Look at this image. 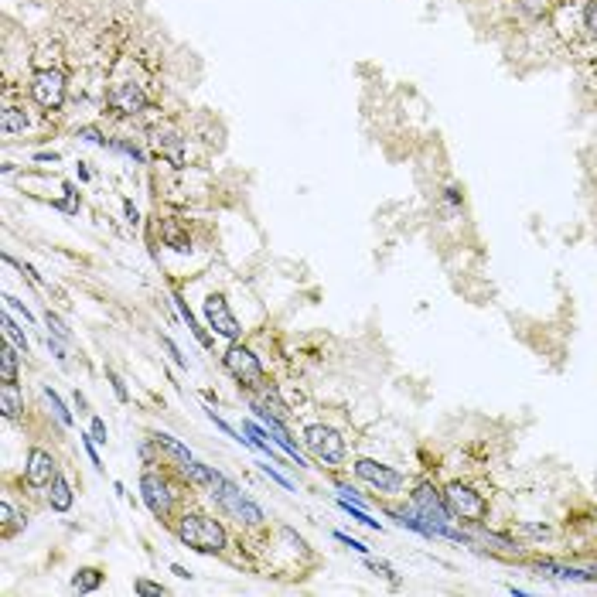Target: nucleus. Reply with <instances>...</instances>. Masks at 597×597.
Returning a JSON list of instances; mask_svg holds the SVG:
<instances>
[{
  "instance_id": "nucleus-9",
  "label": "nucleus",
  "mask_w": 597,
  "mask_h": 597,
  "mask_svg": "<svg viewBox=\"0 0 597 597\" xmlns=\"http://www.w3.org/2000/svg\"><path fill=\"white\" fill-rule=\"evenodd\" d=\"M151 147L160 158H167L174 167H185V133L174 123H160L151 130Z\"/></svg>"
},
{
  "instance_id": "nucleus-44",
  "label": "nucleus",
  "mask_w": 597,
  "mask_h": 597,
  "mask_svg": "<svg viewBox=\"0 0 597 597\" xmlns=\"http://www.w3.org/2000/svg\"><path fill=\"white\" fill-rule=\"evenodd\" d=\"M591 577H594V580H597V563H594V566H591Z\"/></svg>"
},
{
  "instance_id": "nucleus-18",
  "label": "nucleus",
  "mask_w": 597,
  "mask_h": 597,
  "mask_svg": "<svg viewBox=\"0 0 597 597\" xmlns=\"http://www.w3.org/2000/svg\"><path fill=\"white\" fill-rule=\"evenodd\" d=\"M17 352L21 348H14V345H7L0 352V382H7V386L17 382Z\"/></svg>"
},
{
  "instance_id": "nucleus-24",
  "label": "nucleus",
  "mask_w": 597,
  "mask_h": 597,
  "mask_svg": "<svg viewBox=\"0 0 597 597\" xmlns=\"http://www.w3.org/2000/svg\"><path fill=\"white\" fill-rule=\"evenodd\" d=\"M338 505H342V509H345L348 516L355 519V522H362V525H369V529H379V522H376V519L369 516V512H365V509H362L358 502H348V498H342V495H338Z\"/></svg>"
},
{
  "instance_id": "nucleus-8",
  "label": "nucleus",
  "mask_w": 597,
  "mask_h": 597,
  "mask_svg": "<svg viewBox=\"0 0 597 597\" xmlns=\"http://www.w3.org/2000/svg\"><path fill=\"white\" fill-rule=\"evenodd\" d=\"M205 321H208V328H212L215 335H222V338H229V342H236L239 331H242L236 314H233V308H229V301H226L222 294H208V297H205Z\"/></svg>"
},
{
  "instance_id": "nucleus-2",
  "label": "nucleus",
  "mask_w": 597,
  "mask_h": 597,
  "mask_svg": "<svg viewBox=\"0 0 597 597\" xmlns=\"http://www.w3.org/2000/svg\"><path fill=\"white\" fill-rule=\"evenodd\" d=\"M444 502H447L451 516L461 519V522H475L478 525V522L488 519V498L481 491H475V488L461 485V481H451L444 488Z\"/></svg>"
},
{
  "instance_id": "nucleus-5",
  "label": "nucleus",
  "mask_w": 597,
  "mask_h": 597,
  "mask_svg": "<svg viewBox=\"0 0 597 597\" xmlns=\"http://www.w3.org/2000/svg\"><path fill=\"white\" fill-rule=\"evenodd\" d=\"M222 362H226V369H229V376L236 379L242 389H260L263 382H267V376H263V365H260V358L253 355L246 345H229L226 348V355H222Z\"/></svg>"
},
{
  "instance_id": "nucleus-43",
  "label": "nucleus",
  "mask_w": 597,
  "mask_h": 597,
  "mask_svg": "<svg viewBox=\"0 0 597 597\" xmlns=\"http://www.w3.org/2000/svg\"><path fill=\"white\" fill-rule=\"evenodd\" d=\"M171 573H174V577H181V580H188V577H192V573H188L181 563H174V566H171Z\"/></svg>"
},
{
  "instance_id": "nucleus-33",
  "label": "nucleus",
  "mask_w": 597,
  "mask_h": 597,
  "mask_svg": "<svg viewBox=\"0 0 597 597\" xmlns=\"http://www.w3.org/2000/svg\"><path fill=\"white\" fill-rule=\"evenodd\" d=\"M106 379L113 382V393H117V399H119V403H126V399H130V393H126V382L119 379V376H117V372H113V369H106Z\"/></svg>"
},
{
  "instance_id": "nucleus-22",
  "label": "nucleus",
  "mask_w": 597,
  "mask_h": 597,
  "mask_svg": "<svg viewBox=\"0 0 597 597\" xmlns=\"http://www.w3.org/2000/svg\"><path fill=\"white\" fill-rule=\"evenodd\" d=\"M41 393H44V399L51 403V410H55V417H58V423H62V427H72V413H69V406L62 403V396H58V393H55L51 386H44Z\"/></svg>"
},
{
  "instance_id": "nucleus-38",
  "label": "nucleus",
  "mask_w": 597,
  "mask_h": 597,
  "mask_svg": "<svg viewBox=\"0 0 597 597\" xmlns=\"http://www.w3.org/2000/svg\"><path fill=\"white\" fill-rule=\"evenodd\" d=\"M133 591H137V594H164V587L154 584V580H137V584H133Z\"/></svg>"
},
{
  "instance_id": "nucleus-23",
  "label": "nucleus",
  "mask_w": 597,
  "mask_h": 597,
  "mask_svg": "<svg viewBox=\"0 0 597 597\" xmlns=\"http://www.w3.org/2000/svg\"><path fill=\"white\" fill-rule=\"evenodd\" d=\"M160 236L167 239V242H171V246H174L178 253H185V249H188V236H185V233L178 229V222H174V219H167V222L160 226Z\"/></svg>"
},
{
  "instance_id": "nucleus-35",
  "label": "nucleus",
  "mask_w": 597,
  "mask_h": 597,
  "mask_svg": "<svg viewBox=\"0 0 597 597\" xmlns=\"http://www.w3.org/2000/svg\"><path fill=\"white\" fill-rule=\"evenodd\" d=\"M82 437V447H85V454H89V461L96 464V468H103V461H99V454H96V440H92V434H79Z\"/></svg>"
},
{
  "instance_id": "nucleus-39",
  "label": "nucleus",
  "mask_w": 597,
  "mask_h": 597,
  "mask_svg": "<svg viewBox=\"0 0 597 597\" xmlns=\"http://www.w3.org/2000/svg\"><path fill=\"white\" fill-rule=\"evenodd\" d=\"M48 352H51V355L58 358V362H62V365H65V348H62V338H55V335H48Z\"/></svg>"
},
{
  "instance_id": "nucleus-41",
  "label": "nucleus",
  "mask_w": 597,
  "mask_h": 597,
  "mask_svg": "<svg viewBox=\"0 0 597 597\" xmlns=\"http://www.w3.org/2000/svg\"><path fill=\"white\" fill-rule=\"evenodd\" d=\"M522 532H529V536H546L550 529H546V525H522Z\"/></svg>"
},
{
  "instance_id": "nucleus-37",
  "label": "nucleus",
  "mask_w": 597,
  "mask_h": 597,
  "mask_svg": "<svg viewBox=\"0 0 597 597\" xmlns=\"http://www.w3.org/2000/svg\"><path fill=\"white\" fill-rule=\"evenodd\" d=\"M335 539H338V543H345V546H352V550H355V553H362V557L369 553V546H365V543H358V539H352L348 532H335Z\"/></svg>"
},
{
  "instance_id": "nucleus-40",
  "label": "nucleus",
  "mask_w": 597,
  "mask_h": 597,
  "mask_svg": "<svg viewBox=\"0 0 597 597\" xmlns=\"http://www.w3.org/2000/svg\"><path fill=\"white\" fill-rule=\"evenodd\" d=\"M35 160H41V164H55V160H58V154H55V151H38V154H35Z\"/></svg>"
},
{
  "instance_id": "nucleus-28",
  "label": "nucleus",
  "mask_w": 597,
  "mask_h": 597,
  "mask_svg": "<svg viewBox=\"0 0 597 597\" xmlns=\"http://www.w3.org/2000/svg\"><path fill=\"white\" fill-rule=\"evenodd\" d=\"M110 147H113V151H119V154H126V158H133L137 164H144V160H147L140 147H133V144H126V140H110Z\"/></svg>"
},
{
  "instance_id": "nucleus-6",
  "label": "nucleus",
  "mask_w": 597,
  "mask_h": 597,
  "mask_svg": "<svg viewBox=\"0 0 597 597\" xmlns=\"http://www.w3.org/2000/svg\"><path fill=\"white\" fill-rule=\"evenodd\" d=\"M355 475L362 478L365 485H372L376 491H382V495H403V488H406V478L399 475L396 468L379 464V461H372V457H358Z\"/></svg>"
},
{
  "instance_id": "nucleus-42",
  "label": "nucleus",
  "mask_w": 597,
  "mask_h": 597,
  "mask_svg": "<svg viewBox=\"0 0 597 597\" xmlns=\"http://www.w3.org/2000/svg\"><path fill=\"white\" fill-rule=\"evenodd\" d=\"M123 208H126V222H130V226H137V208H133L130 201H123Z\"/></svg>"
},
{
  "instance_id": "nucleus-29",
  "label": "nucleus",
  "mask_w": 597,
  "mask_h": 597,
  "mask_svg": "<svg viewBox=\"0 0 597 597\" xmlns=\"http://www.w3.org/2000/svg\"><path fill=\"white\" fill-rule=\"evenodd\" d=\"M160 345H164V352H167V355H171V362H174V365H178V369H188V358L181 355V348H178V345H174V342H171V338H167V335H164V338H160Z\"/></svg>"
},
{
  "instance_id": "nucleus-32",
  "label": "nucleus",
  "mask_w": 597,
  "mask_h": 597,
  "mask_svg": "<svg viewBox=\"0 0 597 597\" xmlns=\"http://www.w3.org/2000/svg\"><path fill=\"white\" fill-rule=\"evenodd\" d=\"M89 434H92V440H96V444H106V437H110V434H106V420H103V417H92V423H89Z\"/></svg>"
},
{
  "instance_id": "nucleus-1",
  "label": "nucleus",
  "mask_w": 597,
  "mask_h": 597,
  "mask_svg": "<svg viewBox=\"0 0 597 597\" xmlns=\"http://www.w3.org/2000/svg\"><path fill=\"white\" fill-rule=\"evenodd\" d=\"M178 539L199 553H222L226 550V529L222 522L201 512H188L178 522Z\"/></svg>"
},
{
  "instance_id": "nucleus-13",
  "label": "nucleus",
  "mask_w": 597,
  "mask_h": 597,
  "mask_svg": "<svg viewBox=\"0 0 597 597\" xmlns=\"http://www.w3.org/2000/svg\"><path fill=\"white\" fill-rule=\"evenodd\" d=\"M48 488H51V491H48V505H51L55 512H69V509H72V485H69L62 475H55V481H51Z\"/></svg>"
},
{
  "instance_id": "nucleus-26",
  "label": "nucleus",
  "mask_w": 597,
  "mask_h": 597,
  "mask_svg": "<svg viewBox=\"0 0 597 597\" xmlns=\"http://www.w3.org/2000/svg\"><path fill=\"white\" fill-rule=\"evenodd\" d=\"M44 324L51 328V335H55V338H62V342H72V331L65 328V321L58 318V314H51V311H48V314H44Z\"/></svg>"
},
{
  "instance_id": "nucleus-25",
  "label": "nucleus",
  "mask_w": 597,
  "mask_h": 597,
  "mask_svg": "<svg viewBox=\"0 0 597 597\" xmlns=\"http://www.w3.org/2000/svg\"><path fill=\"white\" fill-rule=\"evenodd\" d=\"M584 31H587L591 41H597V0L584 3Z\"/></svg>"
},
{
  "instance_id": "nucleus-17",
  "label": "nucleus",
  "mask_w": 597,
  "mask_h": 597,
  "mask_svg": "<svg viewBox=\"0 0 597 597\" xmlns=\"http://www.w3.org/2000/svg\"><path fill=\"white\" fill-rule=\"evenodd\" d=\"M99 584H103V570H96V566H82L79 573L72 577V591H79V594L96 591Z\"/></svg>"
},
{
  "instance_id": "nucleus-36",
  "label": "nucleus",
  "mask_w": 597,
  "mask_h": 597,
  "mask_svg": "<svg viewBox=\"0 0 597 597\" xmlns=\"http://www.w3.org/2000/svg\"><path fill=\"white\" fill-rule=\"evenodd\" d=\"M0 516H3V532H10V529H14V522H17L14 505H10V502H3V505H0Z\"/></svg>"
},
{
  "instance_id": "nucleus-16",
  "label": "nucleus",
  "mask_w": 597,
  "mask_h": 597,
  "mask_svg": "<svg viewBox=\"0 0 597 597\" xmlns=\"http://www.w3.org/2000/svg\"><path fill=\"white\" fill-rule=\"evenodd\" d=\"M181 475L188 478V481H195V485H212L219 471H212L208 464H201L199 457H192V461H185V464H181Z\"/></svg>"
},
{
  "instance_id": "nucleus-3",
  "label": "nucleus",
  "mask_w": 597,
  "mask_h": 597,
  "mask_svg": "<svg viewBox=\"0 0 597 597\" xmlns=\"http://www.w3.org/2000/svg\"><path fill=\"white\" fill-rule=\"evenodd\" d=\"M212 488H215V502H219L229 516H236L239 522H249V525H260V522H263V509H260L249 495H242L226 475H215Z\"/></svg>"
},
{
  "instance_id": "nucleus-4",
  "label": "nucleus",
  "mask_w": 597,
  "mask_h": 597,
  "mask_svg": "<svg viewBox=\"0 0 597 597\" xmlns=\"http://www.w3.org/2000/svg\"><path fill=\"white\" fill-rule=\"evenodd\" d=\"M304 447H308V454L314 461H321V464H331L335 468V464L345 461V437L338 430L324 427V423H314V427L304 430Z\"/></svg>"
},
{
  "instance_id": "nucleus-14",
  "label": "nucleus",
  "mask_w": 597,
  "mask_h": 597,
  "mask_svg": "<svg viewBox=\"0 0 597 597\" xmlns=\"http://www.w3.org/2000/svg\"><path fill=\"white\" fill-rule=\"evenodd\" d=\"M0 130H3L7 137H17V133H24V130H28V117H24V110H17V106H7V110L0 113Z\"/></svg>"
},
{
  "instance_id": "nucleus-34",
  "label": "nucleus",
  "mask_w": 597,
  "mask_h": 597,
  "mask_svg": "<svg viewBox=\"0 0 597 597\" xmlns=\"http://www.w3.org/2000/svg\"><path fill=\"white\" fill-rule=\"evenodd\" d=\"M3 304H7L10 311H17V314H21V318H24V321H35V314H31V311L24 308V301H17V297H10V294H3Z\"/></svg>"
},
{
  "instance_id": "nucleus-27",
  "label": "nucleus",
  "mask_w": 597,
  "mask_h": 597,
  "mask_svg": "<svg viewBox=\"0 0 597 597\" xmlns=\"http://www.w3.org/2000/svg\"><path fill=\"white\" fill-rule=\"evenodd\" d=\"M205 417H208V420H212V423H215V427H219V430H222V434H226V437L239 440V444H249V437H239L236 430H233V427H229V423H226V420H222V417H219V413H215V410H205Z\"/></svg>"
},
{
  "instance_id": "nucleus-20",
  "label": "nucleus",
  "mask_w": 597,
  "mask_h": 597,
  "mask_svg": "<svg viewBox=\"0 0 597 597\" xmlns=\"http://www.w3.org/2000/svg\"><path fill=\"white\" fill-rule=\"evenodd\" d=\"M21 406H24V403H21V396H17V389L3 382V386H0V410H3V417H7V420H17Z\"/></svg>"
},
{
  "instance_id": "nucleus-19",
  "label": "nucleus",
  "mask_w": 597,
  "mask_h": 597,
  "mask_svg": "<svg viewBox=\"0 0 597 597\" xmlns=\"http://www.w3.org/2000/svg\"><path fill=\"white\" fill-rule=\"evenodd\" d=\"M154 444H158V447H164L167 454H174V457H178V464H185V461H192V457H195V454H192V451H188L181 440H174L171 434H164V430H158V434H154Z\"/></svg>"
},
{
  "instance_id": "nucleus-30",
  "label": "nucleus",
  "mask_w": 597,
  "mask_h": 597,
  "mask_svg": "<svg viewBox=\"0 0 597 597\" xmlns=\"http://www.w3.org/2000/svg\"><path fill=\"white\" fill-rule=\"evenodd\" d=\"M76 137H82V140H89V144H99V147H110V140L96 130V126H79V133Z\"/></svg>"
},
{
  "instance_id": "nucleus-7",
  "label": "nucleus",
  "mask_w": 597,
  "mask_h": 597,
  "mask_svg": "<svg viewBox=\"0 0 597 597\" xmlns=\"http://www.w3.org/2000/svg\"><path fill=\"white\" fill-rule=\"evenodd\" d=\"M31 99L41 110H62L65 103V76L58 69H38L31 79Z\"/></svg>"
},
{
  "instance_id": "nucleus-10",
  "label": "nucleus",
  "mask_w": 597,
  "mask_h": 597,
  "mask_svg": "<svg viewBox=\"0 0 597 597\" xmlns=\"http://www.w3.org/2000/svg\"><path fill=\"white\" fill-rule=\"evenodd\" d=\"M140 498H144V505L154 512L158 519H167L171 516V488L164 485V478L154 475V471H144L140 475Z\"/></svg>"
},
{
  "instance_id": "nucleus-21",
  "label": "nucleus",
  "mask_w": 597,
  "mask_h": 597,
  "mask_svg": "<svg viewBox=\"0 0 597 597\" xmlns=\"http://www.w3.org/2000/svg\"><path fill=\"white\" fill-rule=\"evenodd\" d=\"M3 335H7V342H10L14 348H21V352L28 355V348H31V345H28V335L21 331V324H17V321L10 318V314L3 318Z\"/></svg>"
},
{
  "instance_id": "nucleus-11",
  "label": "nucleus",
  "mask_w": 597,
  "mask_h": 597,
  "mask_svg": "<svg viewBox=\"0 0 597 597\" xmlns=\"http://www.w3.org/2000/svg\"><path fill=\"white\" fill-rule=\"evenodd\" d=\"M110 106L117 110L119 117H137L147 110V92L137 82H117L110 89Z\"/></svg>"
},
{
  "instance_id": "nucleus-31",
  "label": "nucleus",
  "mask_w": 597,
  "mask_h": 597,
  "mask_svg": "<svg viewBox=\"0 0 597 597\" xmlns=\"http://www.w3.org/2000/svg\"><path fill=\"white\" fill-rule=\"evenodd\" d=\"M260 468H263V475L270 478V481H277V485H283L287 491H294V481H290L287 475H280L277 468H274V461H270V464H260Z\"/></svg>"
},
{
  "instance_id": "nucleus-15",
  "label": "nucleus",
  "mask_w": 597,
  "mask_h": 597,
  "mask_svg": "<svg viewBox=\"0 0 597 597\" xmlns=\"http://www.w3.org/2000/svg\"><path fill=\"white\" fill-rule=\"evenodd\" d=\"M171 301H174V308H178V311H181V318H185V324H188V328H192V335H195V338H199L201 345H205V348H212V338H208V331H205V328H201L199 321H195V314H192V311H188V304H185V297H181V294H174V297H171Z\"/></svg>"
},
{
  "instance_id": "nucleus-12",
  "label": "nucleus",
  "mask_w": 597,
  "mask_h": 597,
  "mask_svg": "<svg viewBox=\"0 0 597 597\" xmlns=\"http://www.w3.org/2000/svg\"><path fill=\"white\" fill-rule=\"evenodd\" d=\"M55 475H58L55 457H51L48 451H41V447H31V451H28V464H24L28 485H31V488H48V485L55 481Z\"/></svg>"
}]
</instances>
